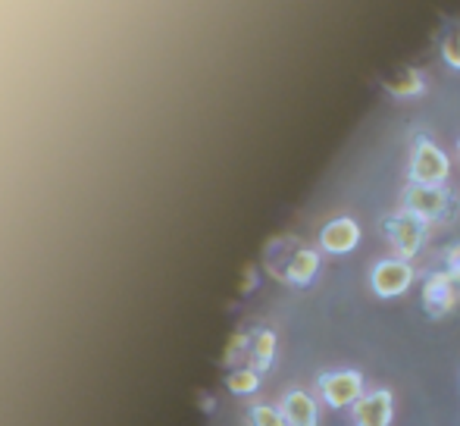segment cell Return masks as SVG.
Returning <instances> with one entry per match:
<instances>
[{"mask_svg": "<svg viewBox=\"0 0 460 426\" xmlns=\"http://www.w3.org/2000/svg\"><path fill=\"white\" fill-rule=\"evenodd\" d=\"M451 173V164L442 147H436L429 138H420L411 157V182L413 185H442Z\"/></svg>", "mask_w": 460, "mask_h": 426, "instance_id": "obj_1", "label": "cell"}, {"mask_svg": "<svg viewBox=\"0 0 460 426\" xmlns=\"http://www.w3.org/2000/svg\"><path fill=\"white\" fill-rule=\"evenodd\" d=\"M385 232H388V242H392L394 254H398L401 261H411L426 238V219L401 210V213H394V217H388Z\"/></svg>", "mask_w": 460, "mask_h": 426, "instance_id": "obj_2", "label": "cell"}, {"mask_svg": "<svg viewBox=\"0 0 460 426\" xmlns=\"http://www.w3.org/2000/svg\"><path fill=\"white\" fill-rule=\"evenodd\" d=\"M320 395L332 408H351L364 398V377L358 370H335L320 377Z\"/></svg>", "mask_w": 460, "mask_h": 426, "instance_id": "obj_3", "label": "cell"}, {"mask_svg": "<svg viewBox=\"0 0 460 426\" xmlns=\"http://www.w3.org/2000/svg\"><path fill=\"white\" fill-rule=\"evenodd\" d=\"M369 282H373V292L379 295V298H398V295H404L407 288H411L413 270H411V263H407V261L392 257V261L376 263Z\"/></svg>", "mask_w": 460, "mask_h": 426, "instance_id": "obj_4", "label": "cell"}, {"mask_svg": "<svg viewBox=\"0 0 460 426\" xmlns=\"http://www.w3.org/2000/svg\"><path fill=\"white\" fill-rule=\"evenodd\" d=\"M445 208H448V195H445L442 185H407L404 191V210L413 213L420 219H436L442 217Z\"/></svg>", "mask_w": 460, "mask_h": 426, "instance_id": "obj_5", "label": "cell"}, {"mask_svg": "<svg viewBox=\"0 0 460 426\" xmlns=\"http://www.w3.org/2000/svg\"><path fill=\"white\" fill-rule=\"evenodd\" d=\"M360 242V226L351 217H339L332 223L323 226L320 232V244L329 254H351Z\"/></svg>", "mask_w": 460, "mask_h": 426, "instance_id": "obj_6", "label": "cell"}, {"mask_svg": "<svg viewBox=\"0 0 460 426\" xmlns=\"http://www.w3.org/2000/svg\"><path fill=\"white\" fill-rule=\"evenodd\" d=\"M354 423L358 426H388L392 423V392L388 389L367 392V395L354 404Z\"/></svg>", "mask_w": 460, "mask_h": 426, "instance_id": "obj_7", "label": "cell"}, {"mask_svg": "<svg viewBox=\"0 0 460 426\" xmlns=\"http://www.w3.org/2000/svg\"><path fill=\"white\" fill-rule=\"evenodd\" d=\"M455 301H457V286H455V280H451L448 273H432L429 280H426L423 305H426V311H429L432 317H442V314H448L451 307H455Z\"/></svg>", "mask_w": 460, "mask_h": 426, "instance_id": "obj_8", "label": "cell"}, {"mask_svg": "<svg viewBox=\"0 0 460 426\" xmlns=\"http://www.w3.org/2000/svg\"><path fill=\"white\" fill-rule=\"evenodd\" d=\"M282 417L288 421V426H316V421H320V408H316L314 395L295 389V392H288V395H285Z\"/></svg>", "mask_w": 460, "mask_h": 426, "instance_id": "obj_9", "label": "cell"}, {"mask_svg": "<svg viewBox=\"0 0 460 426\" xmlns=\"http://www.w3.org/2000/svg\"><path fill=\"white\" fill-rule=\"evenodd\" d=\"M316 270H320V254L310 248H301V251H295V257H291L288 267H285V280H288L291 286H307L316 276Z\"/></svg>", "mask_w": 460, "mask_h": 426, "instance_id": "obj_10", "label": "cell"}, {"mask_svg": "<svg viewBox=\"0 0 460 426\" xmlns=\"http://www.w3.org/2000/svg\"><path fill=\"white\" fill-rule=\"evenodd\" d=\"M423 85H426L423 73H420V69H413V67L398 69V73H392L385 79V92L394 94V98H413V94L423 92Z\"/></svg>", "mask_w": 460, "mask_h": 426, "instance_id": "obj_11", "label": "cell"}, {"mask_svg": "<svg viewBox=\"0 0 460 426\" xmlns=\"http://www.w3.org/2000/svg\"><path fill=\"white\" fill-rule=\"evenodd\" d=\"M273 354H276V335L270 329H261V333L251 339V360H254V370H267L273 364Z\"/></svg>", "mask_w": 460, "mask_h": 426, "instance_id": "obj_12", "label": "cell"}, {"mask_svg": "<svg viewBox=\"0 0 460 426\" xmlns=\"http://www.w3.org/2000/svg\"><path fill=\"white\" fill-rule=\"evenodd\" d=\"M226 383H229V392H235V395H251V392L261 386V373H257L254 367H248V370H232Z\"/></svg>", "mask_w": 460, "mask_h": 426, "instance_id": "obj_13", "label": "cell"}, {"mask_svg": "<svg viewBox=\"0 0 460 426\" xmlns=\"http://www.w3.org/2000/svg\"><path fill=\"white\" fill-rule=\"evenodd\" d=\"M442 57L451 69H460V22H451L442 38Z\"/></svg>", "mask_w": 460, "mask_h": 426, "instance_id": "obj_14", "label": "cell"}, {"mask_svg": "<svg viewBox=\"0 0 460 426\" xmlns=\"http://www.w3.org/2000/svg\"><path fill=\"white\" fill-rule=\"evenodd\" d=\"M251 423L254 426H288V421L282 417V411L270 408V404H254V408H251Z\"/></svg>", "mask_w": 460, "mask_h": 426, "instance_id": "obj_15", "label": "cell"}, {"mask_svg": "<svg viewBox=\"0 0 460 426\" xmlns=\"http://www.w3.org/2000/svg\"><path fill=\"white\" fill-rule=\"evenodd\" d=\"M445 263H448V276H451V280L460 282V244L448 248V254H445Z\"/></svg>", "mask_w": 460, "mask_h": 426, "instance_id": "obj_16", "label": "cell"}, {"mask_svg": "<svg viewBox=\"0 0 460 426\" xmlns=\"http://www.w3.org/2000/svg\"><path fill=\"white\" fill-rule=\"evenodd\" d=\"M457 147H460V145H457Z\"/></svg>", "mask_w": 460, "mask_h": 426, "instance_id": "obj_17", "label": "cell"}]
</instances>
